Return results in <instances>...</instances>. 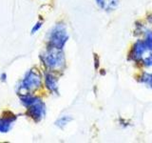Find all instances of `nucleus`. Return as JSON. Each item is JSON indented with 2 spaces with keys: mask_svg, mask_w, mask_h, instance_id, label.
I'll list each match as a JSON object with an SVG mask.
<instances>
[{
  "mask_svg": "<svg viewBox=\"0 0 152 143\" xmlns=\"http://www.w3.org/2000/svg\"><path fill=\"white\" fill-rule=\"evenodd\" d=\"M98 6L104 11H114L120 4V0H95Z\"/></svg>",
  "mask_w": 152,
  "mask_h": 143,
  "instance_id": "obj_7",
  "label": "nucleus"
},
{
  "mask_svg": "<svg viewBox=\"0 0 152 143\" xmlns=\"http://www.w3.org/2000/svg\"><path fill=\"white\" fill-rule=\"evenodd\" d=\"M40 57L43 64L50 70H60L65 65L63 50L58 48L50 46L44 52H42Z\"/></svg>",
  "mask_w": 152,
  "mask_h": 143,
  "instance_id": "obj_1",
  "label": "nucleus"
},
{
  "mask_svg": "<svg viewBox=\"0 0 152 143\" xmlns=\"http://www.w3.org/2000/svg\"><path fill=\"white\" fill-rule=\"evenodd\" d=\"M144 64L148 67V68H152V55L146 56L145 58H144Z\"/></svg>",
  "mask_w": 152,
  "mask_h": 143,
  "instance_id": "obj_13",
  "label": "nucleus"
},
{
  "mask_svg": "<svg viewBox=\"0 0 152 143\" xmlns=\"http://www.w3.org/2000/svg\"><path fill=\"white\" fill-rule=\"evenodd\" d=\"M42 26H43V22L42 21H38L35 25H33V27L31 29V35H34V33H36L42 28Z\"/></svg>",
  "mask_w": 152,
  "mask_h": 143,
  "instance_id": "obj_12",
  "label": "nucleus"
},
{
  "mask_svg": "<svg viewBox=\"0 0 152 143\" xmlns=\"http://www.w3.org/2000/svg\"><path fill=\"white\" fill-rule=\"evenodd\" d=\"M28 114L36 122L41 121L46 116V105L42 100L37 97L28 107Z\"/></svg>",
  "mask_w": 152,
  "mask_h": 143,
  "instance_id": "obj_4",
  "label": "nucleus"
},
{
  "mask_svg": "<svg viewBox=\"0 0 152 143\" xmlns=\"http://www.w3.org/2000/svg\"><path fill=\"white\" fill-rule=\"evenodd\" d=\"M146 51L148 50H147L145 42L142 40H137L134 43V45H133L132 52H131V55L133 57V59L136 61L141 60L144 57V55L145 54Z\"/></svg>",
  "mask_w": 152,
  "mask_h": 143,
  "instance_id": "obj_5",
  "label": "nucleus"
},
{
  "mask_svg": "<svg viewBox=\"0 0 152 143\" xmlns=\"http://www.w3.org/2000/svg\"><path fill=\"white\" fill-rule=\"evenodd\" d=\"M44 79L47 89L51 93L58 94V82L55 76L50 73H46Z\"/></svg>",
  "mask_w": 152,
  "mask_h": 143,
  "instance_id": "obj_6",
  "label": "nucleus"
},
{
  "mask_svg": "<svg viewBox=\"0 0 152 143\" xmlns=\"http://www.w3.org/2000/svg\"><path fill=\"white\" fill-rule=\"evenodd\" d=\"M71 120H72V117H70L69 116H63L59 117L57 120L55 121V125L60 128V129H63L65 126H66L69 124V122H70Z\"/></svg>",
  "mask_w": 152,
  "mask_h": 143,
  "instance_id": "obj_9",
  "label": "nucleus"
},
{
  "mask_svg": "<svg viewBox=\"0 0 152 143\" xmlns=\"http://www.w3.org/2000/svg\"><path fill=\"white\" fill-rule=\"evenodd\" d=\"M69 37L68 31L64 24H56L51 28L48 35V41L50 46L63 50L66 43L69 40Z\"/></svg>",
  "mask_w": 152,
  "mask_h": 143,
  "instance_id": "obj_3",
  "label": "nucleus"
},
{
  "mask_svg": "<svg viewBox=\"0 0 152 143\" xmlns=\"http://www.w3.org/2000/svg\"><path fill=\"white\" fill-rule=\"evenodd\" d=\"M15 119H16V116L0 117V133H6L11 131Z\"/></svg>",
  "mask_w": 152,
  "mask_h": 143,
  "instance_id": "obj_8",
  "label": "nucleus"
},
{
  "mask_svg": "<svg viewBox=\"0 0 152 143\" xmlns=\"http://www.w3.org/2000/svg\"><path fill=\"white\" fill-rule=\"evenodd\" d=\"M144 42L147 48V50L152 52V31H146Z\"/></svg>",
  "mask_w": 152,
  "mask_h": 143,
  "instance_id": "obj_10",
  "label": "nucleus"
},
{
  "mask_svg": "<svg viewBox=\"0 0 152 143\" xmlns=\"http://www.w3.org/2000/svg\"><path fill=\"white\" fill-rule=\"evenodd\" d=\"M42 84L41 74L35 69L28 71L18 85V93L25 94L39 89Z\"/></svg>",
  "mask_w": 152,
  "mask_h": 143,
  "instance_id": "obj_2",
  "label": "nucleus"
},
{
  "mask_svg": "<svg viewBox=\"0 0 152 143\" xmlns=\"http://www.w3.org/2000/svg\"><path fill=\"white\" fill-rule=\"evenodd\" d=\"M142 82L152 88V73H145L142 76Z\"/></svg>",
  "mask_w": 152,
  "mask_h": 143,
  "instance_id": "obj_11",
  "label": "nucleus"
}]
</instances>
